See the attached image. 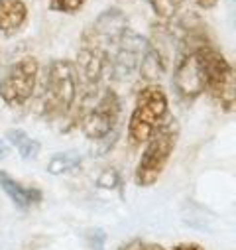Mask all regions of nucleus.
I'll return each instance as SVG.
<instances>
[{"mask_svg": "<svg viewBox=\"0 0 236 250\" xmlns=\"http://www.w3.org/2000/svg\"><path fill=\"white\" fill-rule=\"evenodd\" d=\"M79 79L75 71V63L69 59H55L45 73L41 108L47 118H61L69 114L77 101Z\"/></svg>", "mask_w": 236, "mask_h": 250, "instance_id": "1", "label": "nucleus"}, {"mask_svg": "<svg viewBox=\"0 0 236 250\" xmlns=\"http://www.w3.org/2000/svg\"><path fill=\"white\" fill-rule=\"evenodd\" d=\"M177 140H179V124L175 118H165V122L146 140V150L134 173L140 187H150L159 179L177 146Z\"/></svg>", "mask_w": 236, "mask_h": 250, "instance_id": "2", "label": "nucleus"}, {"mask_svg": "<svg viewBox=\"0 0 236 250\" xmlns=\"http://www.w3.org/2000/svg\"><path fill=\"white\" fill-rule=\"evenodd\" d=\"M195 55H197L199 67H201L205 89L220 104L222 110L232 112L234 104H236V77H234L232 65L211 43L199 47L195 51Z\"/></svg>", "mask_w": 236, "mask_h": 250, "instance_id": "3", "label": "nucleus"}, {"mask_svg": "<svg viewBox=\"0 0 236 250\" xmlns=\"http://www.w3.org/2000/svg\"><path fill=\"white\" fill-rule=\"evenodd\" d=\"M167 118V95L165 91L150 83L146 85L136 99L134 110L128 122V140L132 146L146 144V140L161 126Z\"/></svg>", "mask_w": 236, "mask_h": 250, "instance_id": "4", "label": "nucleus"}, {"mask_svg": "<svg viewBox=\"0 0 236 250\" xmlns=\"http://www.w3.org/2000/svg\"><path fill=\"white\" fill-rule=\"evenodd\" d=\"M120 99L112 89H104L91 106L81 108V130L91 140H102L116 130L120 118Z\"/></svg>", "mask_w": 236, "mask_h": 250, "instance_id": "5", "label": "nucleus"}, {"mask_svg": "<svg viewBox=\"0 0 236 250\" xmlns=\"http://www.w3.org/2000/svg\"><path fill=\"white\" fill-rule=\"evenodd\" d=\"M39 73V63L32 55L18 59L16 63L6 71L0 81V99L8 106H22L26 104L36 89Z\"/></svg>", "mask_w": 236, "mask_h": 250, "instance_id": "6", "label": "nucleus"}, {"mask_svg": "<svg viewBox=\"0 0 236 250\" xmlns=\"http://www.w3.org/2000/svg\"><path fill=\"white\" fill-rule=\"evenodd\" d=\"M128 30V18L118 8H106L97 16V20L85 30L83 43L98 45L102 49L116 47L122 40L124 32Z\"/></svg>", "mask_w": 236, "mask_h": 250, "instance_id": "7", "label": "nucleus"}, {"mask_svg": "<svg viewBox=\"0 0 236 250\" xmlns=\"http://www.w3.org/2000/svg\"><path fill=\"white\" fill-rule=\"evenodd\" d=\"M148 40L142 38L140 34L132 32L130 28L124 32L122 40L116 45V53L114 57L108 61V69H110V77L116 81H124L128 77H132L136 73V69L140 67V61L144 55Z\"/></svg>", "mask_w": 236, "mask_h": 250, "instance_id": "8", "label": "nucleus"}, {"mask_svg": "<svg viewBox=\"0 0 236 250\" xmlns=\"http://www.w3.org/2000/svg\"><path fill=\"white\" fill-rule=\"evenodd\" d=\"M173 87L181 99L193 101L205 91L203 75L195 51L191 53H179L175 61V69H173Z\"/></svg>", "mask_w": 236, "mask_h": 250, "instance_id": "9", "label": "nucleus"}, {"mask_svg": "<svg viewBox=\"0 0 236 250\" xmlns=\"http://www.w3.org/2000/svg\"><path fill=\"white\" fill-rule=\"evenodd\" d=\"M108 61H110V57H108L106 49H102L98 45L83 43V47L77 53L75 71L85 81V85L89 89H95L108 69Z\"/></svg>", "mask_w": 236, "mask_h": 250, "instance_id": "10", "label": "nucleus"}, {"mask_svg": "<svg viewBox=\"0 0 236 250\" xmlns=\"http://www.w3.org/2000/svg\"><path fill=\"white\" fill-rule=\"evenodd\" d=\"M0 187H2V191L10 197V201L20 207V209H30V207H36L41 203L43 195L39 189L36 187H26L22 185L20 181H16L8 171H2L0 169Z\"/></svg>", "mask_w": 236, "mask_h": 250, "instance_id": "11", "label": "nucleus"}, {"mask_svg": "<svg viewBox=\"0 0 236 250\" xmlns=\"http://www.w3.org/2000/svg\"><path fill=\"white\" fill-rule=\"evenodd\" d=\"M28 18V6L24 0H0V32L12 36Z\"/></svg>", "mask_w": 236, "mask_h": 250, "instance_id": "12", "label": "nucleus"}, {"mask_svg": "<svg viewBox=\"0 0 236 250\" xmlns=\"http://www.w3.org/2000/svg\"><path fill=\"white\" fill-rule=\"evenodd\" d=\"M140 75L150 81V83H156L163 77L165 69H167V57L148 40L146 43V49H144V55H142V61H140Z\"/></svg>", "mask_w": 236, "mask_h": 250, "instance_id": "13", "label": "nucleus"}, {"mask_svg": "<svg viewBox=\"0 0 236 250\" xmlns=\"http://www.w3.org/2000/svg\"><path fill=\"white\" fill-rule=\"evenodd\" d=\"M6 138H8V142L18 150V154H20L24 160H36L38 154H39V150H41L39 142L34 140L32 136H28V134H26L24 130H20V128L8 130V132H6Z\"/></svg>", "mask_w": 236, "mask_h": 250, "instance_id": "14", "label": "nucleus"}, {"mask_svg": "<svg viewBox=\"0 0 236 250\" xmlns=\"http://www.w3.org/2000/svg\"><path fill=\"white\" fill-rule=\"evenodd\" d=\"M79 166H81V156L77 152H61V154H55L47 162V173L63 175V173H69V171L77 169Z\"/></svg>", "mask_w": 236, "mask_h": 250, "instance_id": "15", "label": "nucleus"}, {"mask_svg": "<svg viewBox=\"0 0 236 250\" xmlns=\"http://www.w3.org/2000/svg\"><path fill=\"white\" fill-rule=\"evenodd\" d=\"M148 2H150V6H152L154 14H156L159 20L169 22V20L175 18L177 12H179L183 0H148Z\"/></svg>", "mask_w": 236, "mask_h": 250, "instance_id": "16", "label": "nucleus"}, {"mask_svg": "<svg viewBox=\"0 0 236 250\" xmlns=\"http://www.w3.org/2000/svg\"><path fill=\"white\" fill-rule=\"evenodd\" d=\"M87 0H49V10L63 12V14H75L83 8Z\"/></svg>", "mask_w": 236, "mask_h": 250, "instance_id": "17", "label": "nucleus"}, {"mask_svg": "<svg viewBox=\"0 0 236 250\" xmlns=\"http://www.w3.org/2000/svg\"><path fill=\"white\" fill-rule=\"evenodd\" d=\"M120 183V175H118L116 169H104L98 177H97V185L102 187V189H114V187Z\"/></svg>", "mask_w": 236, "mask_h": 250, "instance_id": "18", "label": "nucleus"}, {"mask_svg": "<svg viewBox=\"0 0 236 250\" xmlns=\"http://www.w3.org/2000/svg\"><path fill=\"white\" fill-rule=\"evenodd\" d=\"M87 238H89V244H91L95 250H100L102 244H104V238H106V236H104V232H102L100 229H93V230L89 232Z\"/></svg>", "mask_w": 236, "mask_h": 250, "instance_id": "19", "label": "nucleus"}, {"mask_svg": "<svg viewBox=\"0 0 236 250\" xmlns=\"http://www.w3.org/2000/svg\"><path fill=\"white\" fill-rule=\"evenodd\" d=\"M173 250H205V248L197 242H183V244H177Z\"/></svg>", "mask_w": 236, "mask_h": 250, "instance_id": "20", "label": "nucleus"}, {"mask_svg": "<svg viewBox=\"0 0 236 250\" xmlns=\"http://www.w3.org/2000/svg\"><path fill=\"white\" fill-rule=\"evenodd\" d=\"M216 2H218V0H195V4H197L199 8H203V10H211V8H215Z\"/></svg>", "mask_w": 236, "mask_h": 250, "instance_id": "21", "label": "nucleus"}, {"mask_svg": "<svg viewBox=\"0 0 236 250\" xmlns=\"http://www.w3.org/2000/svg\"><path fill=\"white\" fill-rule=\"evenodd\" d=\"M138 250H163V246H159V244H146V242H142Z\"/></svg>", "mask_w": 236, "mask_h": 250, "instance_id": "22", "label": "nucleus"}, {"mask_svg": "<svg viewBox=\"0 0 236 250\" xmlns=\"http://www.w3.org/2000/svg\"><path fill=\"white\" fill-rule=\"evenodd\" d=\"M8 156V144L0 138V158H6Z\"/></svg>", "mask_w": 236, "mask_h": 250, "instance_id": "23", "label": "nucleus"}]
</instances>
